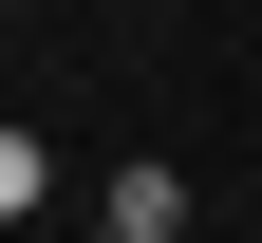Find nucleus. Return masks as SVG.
<instances>
[{
    "label": "nucleus",
    "mask_w": 262,
    "mask_h": 243,
    "mask_svg": "<svg viewBox=\"0 0 262 243\" xmlns=\"http://www.w3.org/2000/svg\"><path fill=\"white\" fill-rule=\"evenodd\" d=\"M187 243H206V225H187Z\"/></svg>",
    "instance_id": "3"
},
{
    "label": "nucleus",
    "mask_w": 262,
    "mask_h": 243,
    "mask_svg": "<svg viewBox=\"0 0 262 243\" xmlns=\"http://www.w3.org/2000/svg\"><path fill=\"white\" fill-rule=\"evenodd\" d=\"M94 243H187V168H150V150H131L113 187H94Z\"/></svg>",
    "instance_id": "1"
},
{
    "label": "nucleus",
    "mask_w": 262,
    "mask_h": 243,
    "mask_svg": "<svg viewBox=\"0 0 262 243\" xmlns=\"http://www.w3.org/2000/svg\"><path fill=\"white\" fill-rule=\"evenodd\" d=\"M38 206H56V150H38V131H0V225H38Z\"/></svg>",
    "instance_id": "2"
}]
</instances>
